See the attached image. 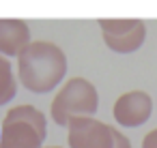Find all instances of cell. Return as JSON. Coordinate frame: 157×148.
I'll return each instance as SVG.
<instances>
[{
  "instance_id": "7",
  "label": "cell",
  "mask_w": 157,
  "mask_h": 148,
  "mask_svg": "<svg viewBox=\"0 0 157 148\" xmlns=\"http://www.w3.org/2000/svg\"><path fill=\"white\" fill-rule=\"evenodd\" d=\"M30 26L22 20H0V56H20L30 45Z\"/></svg>"
},
{
  "instance_id": "9",
  "label": "cell",
  "mask_w": 157,
  "mask_h": 148,
  "mask_svg": "<svg viewBox=\"0 0 157 148\" xmlns=\"http://www.w3.org/2000/svg\"><path fill=\"white\" fill-rule=\"evenodd\" d=\"M112 137H114V146L112 148H133L131 146V139L121 129H116V127H112Z\"/></svg>"
},
{
  "instance_id": "4",
  "label": "cell",
  "mask_w": 157,
  "mask_h": 148,
  "mask_svg": "<svg viewBox=\"0 0 157 148\" xmlns=\"http://www.w3.org/2000/svg\"><path fill=\"white\" fill-rule=\"evenodd\" d=\"M99 30L114 54H133L146 41V24L142 20H101Z\"/></svg>"
},
{
  "instance_id": "8",
  "label": "cell",
  "mask_w": 157,
  "mask_h": 148,
  "mask_svg": "<svg viewBox=\"0 0 157 148\" xmlns=\"http://www.w3.org/2000/svg\"><path fill=\"white\" fill-rule=\"evenodd\" d=\"M17 94V77L9 58L0 56V105H7Z\"/></svg>"
},
{
  "instance_id": "2",
  "label": "cell",
  "mask_w": 157,
  "mask_h": 148,
  "mask_svg": "<svg viewBox=\"0 0 157 148\" xmlns=\"http://www.w3.org/2000/svg\"><path fill=\"white\" fill-rule=\"evenodd\" d=\"M99 109L97 86L86 77H71L60 84L58 92L52 99L50 116L58 127H69L75 118H95Z\"/></svg>"
},
{
  "instance_id": "10",
  "label": "cell",
  "mask_w": 157,
  "mask_h": 148,
  "mask_svg": "<svg viewBox=\"0 0 157 148\" xmlns=\"http://www.w3.org/2000/svg\"><path fill=\"white\" fill-rule=\"evenodd\" d=\"M142 148H157V127L142 137Z\"/></svg>"
},
{
  "instance_id": "1",
  "label": "cell",
  "mask_w": 157,
  "mask_h": 148,
  "mask_svg": "<svg viewBox=\"0 0 157 148\" xmlns=\"http://www.w3.org/2000/svg\"><path fill=\"white\" fill-rule=\"evenodd\" d=\"M67 75V56L52 41H30L17 56V82L35 94L52 92Z\"/></svg>"
},
{
  "instance_id": "3",
  "label": "cell",
  "mask_w": 157,
  "mask_h": 148,
  "mask_svg": "<svg viewBox=\"0 0 157 148\" xmlns=\"http://www.w3.org/2000/svg\"><path fill=\"white\" fill-rule=\"evenodd\" d=\"M48 118L33 105L11 107L0 122V148H43Z\"/></svg>"
},
{
  "instance_id": "11",
  "label": "cell",
  "mask_w": 157,
  "mask_h": 148,
  "mask_svg": "<svg viewBox=\"0 0 157 148\" xmlns=\"http://www.w3.org/2000/svg\"><path fill=\"white\" fill-rule=\"evenodd\" d=\"M48 148H63V146H48Z\"/></svg>"
},
{
  "instance_id": "6",
  "label": "cell",
  "mask_w": 157,
  "mask_h": 148,
  "mask_svg": "<svg viewBox=\"0 0 157 148\" xmlns=\"http://www.w3.org/2000/svg\"><path fill=\"white\" fill-rule=\"evenodd\" d=\"M153 114V97L146 90H127L123 92L112 107V116L118 127L136 129L142 127Z\"/></svg>"
},
{
  "instance_id": "5",
  "label": "cell",
  "mask_w": 157,
  "mask_h": 148,
  "mask_svg": "<svg viewBox=\"0 0 157 148\" xmlns=\"http://www.w3.org/2000/svg\"><path fill=\"white\" fill-rule=\"evenodd\" d=\"M69 148H112V127L97 118H75L67 127Z\"/></svg>"
}]
</instances>
